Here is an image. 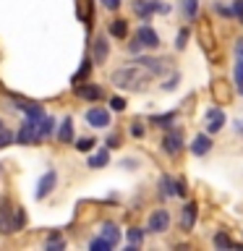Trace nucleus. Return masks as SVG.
Returning a JSON list of instances; mask_svg holds the SVG:
<instances>
[{"instance_id": "4468645a", "label": "nucleus", "mask_w": 243, "mask_h": 251, "mask_svg": "<svg viewBox=\"0 0 243 251\" xmlns=\"http://www.w3.org/2000/svg\"><path fill=\"white\" fill-rule=\"evenodd\" d=\"M133 63H139V66H144V68H146L152 76H162L165 71L170 68V66H168V60H165V58H149V55H144V58H136Z\"/></svg>"}, {"instance_id": "5701e85b", "label": "nucleus", "mask_w": 243, "mask_h": 251, "mask_svg": "<svg viewBox=\"0 0 243 251\" xmlns=\"http://www.w3.org/2000/svg\"><path fill=\"white\" fill-rule=\"evenodd\" d=\"M212 243H215V249H243V246H238V243H235L225 230H217L215 235H212Z\"/></svg>"}, {"instance_id": "0eeeda50", "label": "nucleus", "mask_w": 243, "mask_h": 251, "mask_svg": "<svg viewBox=\"0 0 243 251\" xmlns=\"http://www.w3.org/2000/svg\"><path fill=\"white\" fill-rule=\"evenodd\" d=\"M233 86L243 94V37L235 39V66H233Z\"/></svg>"}, {"instance_id": "a19ab883", "label": "nucleus", "mask_w": 243, "mask_h": 251, "mask_svg": "<svg viewBox=\"0 0 243 251\" xmlns=\"http://www.w3.org/2000/svg\"><path fill=\"white\" fill-rule=\"evenodd\" d=\"M141 50H144V47H141V42H139L136 37H133V42H128V52H131V55H139Z\"/></svg>"}, {"instance_id": "4be33fe9", "label": "nucleus", "mask_w": 243, "mask_h": 251, "mask_svg": "<svg viewBox=\"0 0 243 251\" xmlns=\"http://www.w3.org/2000/svg\"><path fill=\"white\" fill-rule=\"evenodd\" d=\"M180 11H183L188 24H194L199 19V0H180Z\"/></svg>"}, {"instance_id": "c9c22d12", "label": "nucleus", "mask_w": 243, "mask_h": 251, "mask_svg": "<svg viewBox=\"0 0 243 251\" xmlns=\"http://www.w3.org/2000/svg\"><path fill=\"white\" fill-rule=\"evenodd\" d=\"M230 8H233V19L243 24V0H233Z\"/></svg>"}, {"instance_id": "a211bd4d", "label": "nucleus", "mask_w": 243, "mask_h": 251, "mask_svg": "<svg viewBox=\"0 0 243 251\" xmlns=\"http://www.w3.org/2000/svg\"><path fill=\"white\" fill-rule=\"evenodd\" d=\"M175 118H178V110H170V113H162V115H152L149 118V123L157 126V128H172V123H175Z\"/></svg>"}, {"instance_id": "ea45409f", "label": "nucleus", "mask_w": 243, "mask_h": 251, "mask_svg": "<svg viewBox=\"0 0 243 251\" xmlns=\"http://www.w3.org/2000/svg\"><path fill=\"white\" fill-rule=\"evenodd\" d=\"M16 225H19V230L26 225V212H24L21 207H16Z\"/></svg>"}, {"instance_id": "f8f14e48", "label": "nucleus", "mask_w": 243, "mask_h": 251, "mask_svg": "<svg viewBox=\"0 0 243 251\" xmlns=\"http://www.w3.org/2000/svg\"><path fill=\"white\" fill-rule=\"evenodd\" d=\"M107 55H110L107 37H105V34L94 37V45H92V60H94V66H102V63L107 60Z\"/></svg>"}, {"instance_id": "6e6552de", "label": "nucleus", "mask_w": 243, "mask_h": 251, "mask_svg": "<svg viewBox=\"0 0 243 251\" xmlns=\"http://www.w3.org/2000/svg\"><path fill=\"white\" fill-rule=\"evenodd\" d=\"M136 39L141 42L144 50H157V47H160V34H157L149 24H141V26L136 29Z\"/></svg>"}, {"instance_id": "7c9ffc66", "label": "nucleus", "mask_w": 243, "mask_h": 251, "mask_svg": "<svg viewBox=\"0 0 243 251\" xmlns=\"http://www.w3.org/2000/svg\"><path fill=\"white\" fill-rule=\"evenodd\" d=\"M97 144L92 136H86V139H76V152H92V147Z\"/></svg>"}, {"instance_id": "393cba45", "label": "nucleus", "mask_w": 243, "mask_h": 251, "mask_svg": "<svg viewBox=\"0 0 243 251\" xmlns=\"http://www.w3.org/2000/svg\"><path fill=\"white\" fill-rule=\"evenodd\" d=\"M160 188H162V196H178V178H170V176H162L160 178Z\"/></svg>"}, {"instance_id": "aec40b11", "label": "nucleus", "mask_w": 243, "mask_h": 251, "mask_svg": "<svg viewBox=\"0 0 243 251\" xmlns=\"http://www.w3.org/2000/svg\"><path fill=\"white\" fill-rule=\"evenodd\" d=\"M201 47L207 50L209 58H215V37H212V26L207 21L201 24Z\"/></svg>"}, {"instance_id": "2f4dec72", "label": "nucleus", "mask_w": 243, "mask_h": 251, "mask_svg": "<svg viewBox=\"0 0 243 251\" xmlns=\"http://www.w3.org/2000/svg\"><path fill=\"white\" fill-rule=\"evenodd\" d=\"M13 141H16V136H13V133H11V131H8V128H5V126H3V128H0V149H5V147H11V144H13Z\"/></svg>"}, {"instance_id": "cd10ccee", "label": "nucleus", "mask_w": 243, "mask_h": 251, "mask_svg": "<svg viewBox=\"0 0 243 251\" xmlns=\"http://www.w3.org/2000/svg\"><path fill=\"white\" fill-rule=\"evenodd\" d=\"M141 241H144V230H141V227H131L128 230V251L139 249Z\"/></svg>"}, {"instance_id": "f257e3e1", "label": "nucleus", "mask_w": 243, "mask_h": 251, "mask_svg": "<svg viewBox=\"0 0 243 251\" xmlns=\"http://www.w3.org/2000/svg\"><path fill=\"white\" fill-rule=\"evenodd\" d=\"M152 74L139 66V63H131V66H121L113 71V76H110V81H113L118 89H125V92H144L149 81H152Z\"/></svg>"}, {"instance_id": "1a4fd4ad", "label": "nucleus", "mask_w": 243, "mask_h": 251, "mask_svg": "<svg viewBox=\"0 0 243 251\" xmlns=\"http://www.w3.org/2000/svg\"><path fill=\"white\" fill-rule=\"evenodd\" d=\"M84 118H86V123H89L92 128H107V126H110V110L99 107V105L89 107Z\"/></svg>"}, {"instance_id": "c85d7f7f", "label": "nucleus", "mask_w": 243, "mask_h": 251, "mask_svg": "<svg viewBox=\"0 0 243 251\" xmlns=\"http://www.w3.org/2000/svg\"><path fill=\"white\" fill-rule=\"evenodd\" d=\"M52 131H55V118L45 115L42 121H39V139H47V136H50Z\"/></svg>"}, {"instance_id": "20e7f679", "label": "nucleus", "mask_w": 243, "mask_h": 251, "mask_svg": "<svg viewBox=\"0 0 243 251\" xmlns=\"http://www.w3.org/2000/svg\"><path fill=\"white\" fill-rule=\"evenodd\" d=\"M162 152L168 157H178L180 152H183V136H180L178 128H168V133L162 136Z\"/></svg>"}, {"instance_id": "423d86ee", "label": "nucleus", "mask_w": 243, "mask_h": 251, "mask_svg": "<svg viewBox=\"0 0 243 251\" xmlns=\"http://www.w3.org/2000/svg\"><path fill=\"white\" fill-rule=\"evenodd\" d=\"M225 110L222 107H209L207 113H204V131L207 133H219L225 128Z\"/></svg>"}, {"instance_id": "b1692460", "label": "nucleus", "mask_w": 243, "mask_h": 251, "mask_svg": "<svg viewBox=\"0 0 243 251\" xmlns=\"http://www.w3.org/2000/svg\"><path fill=\"white\" fill-rule=\"evenodd\" d=\"M212 97H215V100H219L222 105H227V102H230V97H233V94H230V89H227V84L222 81V78L212 84Z\"/></svg>"}, {"instance_id": "9d476101", "label": "nucleus", "mask_w": 243, "mask_h": 251, "mask_svg": "<svg viewBox=\"0 0 243 251\" xmlns=\"http://www.w3.org/2000/svg\"><path fill=\"white\" fill-rule=\"evenodd\" d=\"M196 217H199V204L196 201H186L183 209H180V227L186 233H191L196 227Z\"/></svg>"}, {"instance_id": "f704fd0d", "label": "nucleus", "mask_w": 243, "mask_h": 251, "mask_svg": "<svg viewBox=\"0 0 243 251\" xmlns=\"http://www.w3.org/2000/svg\"><path fill=\"white\" fill-rule=\"evenodd\" d=\"M45 246L50 249V251H63V249H66V241H63V238H58V235H52V238L47 241Z\"/></svg>"}, {"instance_id": "ddd939ff", "label": "nucleus", "mask_w": 243, "mask_h": 251, "mask_svg": "<svg viewBox=\"0 0 243 251\" xmlns=\"http://www.w3.org/2000/svg\"><path fill=\"white\" fill-rule=\"evenodd\" d=\"M212 147H215V144H212V133H207V131L196 133V136L191 139V152L196 157H207L212 152Z\"/></svg>"}, {"instance_id": "2eb2a0df", "label": "nucleus", "mask_w": 243, "mask_h": 251, "mask_svg": "<svg viewBox=\"0 0 243 251\" xmlns=\"http://www.w3.org/2000/svg\"><path fill=\"white\" fill-rule=\"evenodd\" d=\"M157 11H160V3H157V0H133V13H136L141 21H149L152 13H157Z\"/></svg>"}, {"instance_id": "f3484780", "label": "nucleus", "mask_w": 243, "mask_h": 251, "mask_svg": "<svg viewBox=\"0 0 243 251\" xmlns=\"http://www.w3.org/2000/svg\"><path fill=\"white\" fill-rule=\"evenodd\" d=\"M99 235H102V238H105L113 249L118 246V243H121V230H118L115 223H105V225L99 227Z\"/></svg>"}, {"instance_id": "6ab92c4d", "label": "nucleus", "mask_w": 243, "mask_h": 251, "mask_svg": "<svg viewBox=\"0 0 243 251\" xmlns=\"http://www.w3.org/2000/svg\"><path fill=\"white\" fill-rule=\"evenodd\" d=\"M107 34L115 37V39H125V37H128V21H125V19H113V21H110V26H107Z\"/></svg>"}, {"instance_id": "58836bf2", "label": "nucleus", "mask_w": 243, "mask_h": 251, "mask_svg": "<svg viewBox=\"0 0 243 251\" xmlns=\"http://www.w3.org/2000/svg\"><path fill=\"white\" fill-rule=\"evenodd\" d=\"M215 13L225 16V19H230V21H235V19H233V8H227V5H219V3H215Z\"/></svg>"}, {"instance_id": "f03ea898", "label": "nucleus", "mask_w": 243, "mask_h": 251, "mask_svg": "<svg viewBox=\"0 0 243 251\" xmlns=\"http://www.w3.org/2000/svg\"><path fill=\"white\" fill-rule=\"evenodd\" d=\"M16 141H19L21 147H29V144H37L39 139V121H34V118H24L21 128L19 133H16Z\"/></svg>"}, {"instance_id": "a878e982", "label": "nucleus", "mask_w": 243, "mask_h": 251, "mask_svg": "<svg viewBox=\"0 0 243 251\" xmlns=\"http://www.w3.org/2000/svg\"><path fill=\"white\" fill-rule=\"evenodd\" d=\"M107 162H110V152H107V149H99L97 154H92V157H89V168H94V170L105 168Z\"/></svg>"}, {"instance_id": "dca6fc26", "label": "nucleus", "mask_w": 243, "mask_h": 251, "mask_svg": "<svg viewBox=\"0 0 243 251\" xmlns=\"http://www.w3.org/2000/svg\"><path fill=\"white\" fill-rule=\"evenodd\" d=\"M76 97H81L86 102H99L102 100V86L97 84H76Z\"/></svg>"}, {"instance_id": "79ce46f5", "label": "nucleus", "mask_w": 243, "mask_h": 251, "mask_svg": "<svg viewBox=\"0 0 243 251\" xmlns=\"http://www.w3.org/2000/svg\"><path fill=\"white\" fill-rule=\"evenodd\" d=\"M102 5L107 8V11H118V8H121V0H99Z\"/></svg>"}, {"instance_id": "c03bdc74", "label": "nucleus", "mask_w": 243, "mask_h": 251, "mask_svg": "<svg viewBox=\"0 0 243 251\" xmlns=\"http://www.w3.org/2000/svg\"><path fill=\"white\" fill-rule=\"evenodd\" d=\"M0 128H3V121H0Z\"/></svg>"}, {"instance_id": "9b49d317", "label": "nucleus", "mask_w": 243, "mask_h": 251, "mask_svg": "<svg viewBox=\"0 0 243 251\" xmlns=\"http://www.w3.org/2000/svg\"><path fill=\"white\" fill-rule=\"evenodd\" d=\"M55 186H58V173L47 170L45 176L39 178V183H37V199H47V196L55 191Z\"/></svg>"}, {"instance_id": "4c0bfd02", "label": "nucleus", "mask_w": 243, "mask_h": 251, "mask_svg": "<svg viewBox=\"0 0 243 251\" xmlns=\"http://www.w3.org/2000/svg\"><path fill=\"white\" fill-rule=\"evenodd\" d=\"M178 84H180V76H178V74H172V76L168 78V81L162 84V89H165V92H172V89H175Z\"/></svg>"}, {"instance_id": "7ed1b4c3", "label": "nucleus", "mask_w": 243, "mask_h": 251, "mask_svg": "<svg viewBox=\"0 0 243 251\" xmlns=\"http://www.w3.org/2000/svg\"><path fill=\"white\" fill-rule=\"evenodd\" d=\"M170 230V212L168 209H154L152 215H149L146 220V233H154V235H160V233H168Z\"/></svg>"}, {"instance_id": "473e14b6", "label": "nucleus", "mask_w": 243, "mask_h": 251, "mask_svg": "<svg viewBox=\"0 0 243 251\" xmlns=\"http://www.w3.org/2000/svg\"><path fill=\"white\" fill-rule=\"evenodd\" d=\"M128 131H131L133 139H144V133H146V128H144V123H141V121H133Z\"/></svg>"}, {"instance_id": "37998d69", "label": "nucleus", "mask_w": 243, "mask_h": 251, "mask_svg": "<svg viewBox=\"0 0 243 251\" xmlns=\"http://www.w3.org/2000/svg\"><path fill=\"white\" fill-rule=\"evenodd\" d=\"M105 144H107V149H115L118 144H121V139H118V136H115V133H110V136H107V141H105Z\"/></svg>"}, {"instance_id": "bb28decb", "label": "nucleus", "mask_w": 243, "mask_h": 251, "mask_svg": "<svg viewBox=\"0 0 243 251\" xmlns=\"http://www.w3.org/2000/svg\"><path fill=\"white\" fill-rule=\"evenodd\" d=\"M92 66H94V60H92V58H84V63H81V68H78L76 74H73V78H71V81H73V84H81V78H86V76H89V71H92Z\"/></svg>"}, {"instance_id": "412c9836", "label": "nucleus", "mask_w": 243, "mask_h": 251, "mask_svg": "<svg viewBox=\"0 0 243 251\" xmlns=\"http://www.w3.org/2000/svg\"><path fill=\"white\" fill-rule=\"evenodd\" d=\"M58 139L63 141V144H71V141H73V118H71V115L63 118V123L58 128Z\"/></svg>"}, {"instance_id": "e433bc0d", "label": "nucleus", "mask_w": 243, "mask_h": 251, "mask_svg": "<svg viewBox=\"0 0 243 251\" xmlns=\"http://www.w3.org/2000/svg\"><path fill=\"white\" fill-rule=\"evenodd\" d=\"M110 110L123 113V110H125V100H123V97H110Z\"/></svg>"}, {"instance_id": "72a5a7b5", "label": "nucleus", "mask_w": 243, "mask_h": 251, "mask_svg": "<svg viewBox=\"0 0 243 251\" xmlns=\"http://www.w3.org/2000/svg\"><path fill=\"white\" fill-rule=\"evenodd\" d=\"M89 249H92V251H110L113 246H110V243H107V241L99 235V238H94V241L89 243Z\"/></svg>"}, {"instance_id": "c756f323", "label": "nucleus", "mask_w": 243, "mask_h": 251, "mask_svg": "<svg viewBox=\"0 0 243 251\" xmlns=\"http://www.w3.org/2000/svg\"><path fill=\"white\" fill-rule=\"evenodd\" d=\"M188 37H191V29H188V26H180L178 34H175V50H183V47L188 45Z\"/></svg>"}, {"instance_id": "39448f33", "label": "nucleus", "mask_w": 243, "mask_h": 251, "mask_svg": "<svg viewBox=\"0 0 243 251\" xmlns=\"http://www.w3.org/2000/svg\"><path fill=\"white\" fill-rule=\"evenodd\" d=\"M19 230L16 225V209H11V201L8 199H0V233L11 235Z\"/></svg>"}]
</instances>
